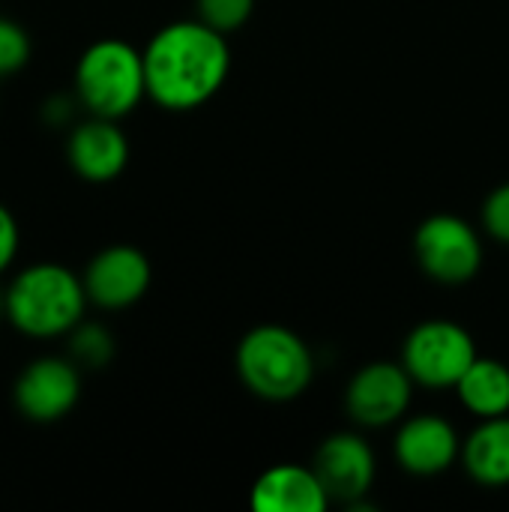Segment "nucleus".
I'll list each match as a JSON object with an SVG mask.
<instances>
[{
    "mask_svg": "<svg viewBox=\"0 0 509 512\" xmlns=\"http://www.w3.org/2000/svg\"><path fill=\"white\" fill-rule=\"evenodd\" d=\"M231 69L225 33L198 21H171L144 48L147 96L168 111H192L210 102Z\"/></svg>",
    "mask_w": 509,
    "mask_h": 512,
    "instance_id": "nucleus-1",
    "label": "nucleus"
},
{
    "mask_svg": "<svg viewBox=\"0 0 509 512\" xmlns=\"http://www.w3.org/2000/svg\"><path fill=\"white\" fill-rule=\"evenodd\" d=\"M87 303L81 273L54 261L30 264L6 285V321L39 342L69 336L84 321Z\"/></svg>",
    "mask_w": 509,
    "mask_h": 512,
    "instance_id": "nucleus-2",
    "label": "nucleus"
},
{
    "mask_svg": "<svg viewBox=\"0 0 509 512\" xmlns=\"http://www.w3.org/2000/svg\"><path fill=\"white\" fill-rule=\"evenodd\" d=\"M75 102L93 117L120 120L147 96L144 51L123 39H96L75 63Z\"/></svg>",
    "mask_w": 509,
    "mask_h": 512,
    "instance_id": "nucleus-3",
    "label": "nucleus"
},
{
    "mask_svg": "<svg viewBox=\"0 0 509 512\" xmlns=\"http://www.w3.org/2000/svg\"><path fill=\"white\" fill-rule=\"evenodd\" d=\"M237 375L258 399L291 402L312 384L315 360L297 333L264 324L237 345Z\"/></svg>",
    "mask_w": 509,
    "mask_h": 512,
    "instance_id": "nucleus-4",
    "label": "nucleus"
},
{
    "mask_svg": "<svg viewBox=\"0 0 509 512\" xmlns=\"http://www.w3.org/2000/svg\"><path fill=\"white\" fill-rule=\"evenodd\" d=\"M477 360L474 339L453 321H426L411 330L402 351V366L423 387H456Z\"/></svg>",
    "mask_w": 509,
    "mask_h": 512,
    "instance_id": "nucleus-5",
    "label": "nucleus"
},
{
    "mask_svg": "<svg viewBox=\"0 0 509 512\" xmlns=\"http://www.w3.org/2000/svg\"><path fill=\"white\" fill-rule=\"evenodd\" d=\"M414 252L420 267L447 285H462L474 279L483 267L480 234L459 216L438 213L429 216L414 237Z\"/></svg>",
    "mask_w": 509,
    "mask_h": 512,
    "instance_id": "nucleus-6",
    "label": "nucleus"
},
{
    "mask_svg": "<svg viewBox=\"0 0 509 512\" xmlns=\"http://www.w3.org/2000/svg\"><path fill=\"white\" fill-rule=\"evenodd\" d=\"M81 399V366L72 357H36L30 360L12 387L18 414L30 423L48 426L63 420Z\"/></svg>",
    "mask_w": 509,
    "mask_h": 512,
    "instance_id": "nucleus-7",
    "label": "nucleus"
},
{
    "mask_svg": "<svg viewBox=\"0 0 509 512\" xmlns=\"http://www.w3.org/2000/svg\"><path fill=\"white\" fill-rule=\"evenodd\" d=\"M81 279L87 288V300L93 306L117 312V309L135 306L147 294L153 270L141 249L117 243V246H105L102 252H96L90 264L84 267Z\"/></svg>",
    "mask_w": 509,
    "mask_h": 512,
    "instance_id": "nucleus-8",
    "label": "nucleus"
},
{
    "mask_svg": "<svg viewBox=\"0 0 509 512\" xmlns=\"http://www.w3.org/2000/svg\"><path fill=\"white\" fill-rule=\"evenodd\" d=\"M411 390L414 378L402 363H369L351 378L345 405L354 423L381 429L405 417L411 405Z\"/></svg>",
    "mask_w": 509,
    "mask_h": 512,
    "instance_id": "nucleus-9",
    "label": "nucleus"
},
{
    "mask_svg": "<svg viewBox=\"0 0 509 512\" xmlns=\"http://www.w3.org/2000/svg\"><path fill=\"white\" fill-rule=\"evenodd\" d=\"M69 168L87 183H111L129 165V138L117 120L93 117L72 126L66 138Z\"/></svg>",
    "mask_w": 509,
    "mask_h": 512,
    "instance_id": "nucleus-10",
    "label": "nucleus"
},
{
    "mask_svg": "<svg viewBox=\"0 0 509 512\" xmlns=\"http://www.w3.org/2000/svg\"><path fill=\"white\" fill-rule=\"evenodd\" d=\"M315 474L324 483L330 501L354 504L360 501L375 480V456L360 435L339 432L330 435L315 453Z\"/></svg>",
    "mask_w": 509,
    "mask_h": 512,
    "instance_id": "nucleus-11",
    "label": "nucleus"
},
{
    "mask_svg": "<svg viewBox=\"0 0 509 512\" xmlns=\"http://www.w3.org/2000/svg\"><path fill=\"white\" fill-rule=\"evenodd\" d=\"M459 456L456 429L438 414H420L408 420L396 435V459L417 477L444 474Z\"/></svg>",
    "mask_w": 509,
    "mask_h": 512,
    "instance_id": "nucleus-12",
    "label": "nucleus"
},
{
    "mask_svg": "<svg viewBox=\"0 0 509 512\" xmlns=\"http://www.w3.org/2000/svg\"><path fill=\"white\" fill-rule=\"evenodd\" d=\"M252 510L258 512H324L330 495L315 468L276 465L264 471L252 486Z\"/></svg>",
    "mask_w": 509,
    "mask_h": 512,
    "instance_id": "nucleus-13",
    "label": "nucleus"
},
{
    "mask_svg": "<svg viewBox=\"0 0 509 512\" xmlns=\"http://www.w3.org/2000/svg\"><path fill=\"white\" fill-rule=\"evenodd\" d=\"M468 474L483 486L509 483V417H486L462 447Z\"/></svg>",
    "mask_w": 509,
    "mask_h": 512,
    "instance_id": "nucleus-14",
    "label": "nucleus"
},
{
    "mask_svg": "<svg viewBox=\"0 0 509 512\" xmlns=\"http://www.w3.org/2000/svg\"><path fill=\"white\" fill-rule=\"evenodd\" d=\"M456 390L462 405L483 420L509 414V369L498 360L477 357L456 384Z\"/></svg>",
    "mask_w": 509,
    "mask_h": 512,
    "instance_id": "nucleus-15",
    "label": "nucleus"
},
{
    "mask_svg": "<svg viewBox=\"0 0 509 512\" xmlns=\"http://www.w3.org/2000/svg\"><path fill=\"white\" fill-rule=\"evenodd\" d=\"M69 354L81 369H102L114 357V339L102 324L81 321L69 333Z\"/></svg>",
    "mask_w": 509,
    "mask_h": 512,
    "instance_id": "nucleus-16",
    "label": "nucleus"
},
{
    "mask_svg": "<svg viewBox=\"0 0 509 512\" xmlns=\"http://www.w3.org/2000/svg\"><path fill=\"white\" fill-rule=\"evenodd\" d=\"M33 45L30 36L21 24H15L12 18L0 15V78L21 72L30 63Z\"/></svg>",
    "mask_w": 509,
    "mask_h": 512,
    "instance_id": "nucleus-17",
    "label": "nucleus"
},
{
    "mask_svg": "<svg viewBox=\"0 0 509 512\" xmlns=\"http://www.w3.org/2000/svg\"><path fill=\"white\" fill-rule=\"evenodd\" d=\"M252 9H255V0H198L201 21L222 33L243 27L249 21Z\"/></svg>",
    "mask_w": 509,
    "mask_h": 512,
    "instance_id": "nucleus-18",
    "label": "nucleus"
},
{
    "mask_svg": "<svg viewBox=\"0 0 509 512\" xmlns=\"http://www.w3.org/2000/svg\"><path fill=\"white\" fill-rule=\"evenodd\" d=\"M483 222H486V231L501 240V243H509V183L498 186L486 204H483Z\"/></svg>",
    "mask_w": 509,
    "mask_h": 512,
    "instance_id": "nucleus-19",
    "label": "nucleus"
},
{
    "mask_svg": "<svg viewBox=\"0 0 509 512\" xmlns=\"http://www.w3.org/2000/svg\"><path fill=\"white\" fill-rule=\"evenodd\" d=\"M18 249H21V228H18V219H15V213L0 201V276L15 264Z\"/></svg>",
    "mask_w": 509,
    "mask_h": 512,
    "instance_id": "nucleus-20",
    "label": "nucleus"
},
{
    "mask_svg": "<svg viewBox=\"0 0 509 512\" xmlns=\"http://www.w3.org/2000/svg\"><path fill=\"white\" fill-rule=\"evenodd\" d=\"M0 321H6V288H0Z\"/></svg>",
    "mask_w": 509,
    "mask_h": 512,
    "instance_id": "nucleus-21",
    "label": "nucleus"
}]
</instances>
